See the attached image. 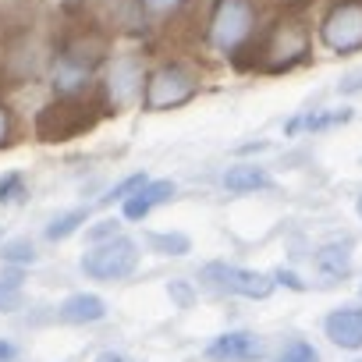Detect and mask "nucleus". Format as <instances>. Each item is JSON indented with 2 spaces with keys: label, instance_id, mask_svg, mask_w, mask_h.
<instances>
[{
  "label": "nucleus",
  "instance_id": "1",
  "mask_svg": "<svg viewBox=\"0 0 362 362\" xmlns=\"http://www.w3.org/2000/svg\"><path fill=\"white\" fill-rule=\"evenodd\" d=\"M78 267H82L89 277H96V281H124V277H132L135 267H139V245H135L132 238H124V235H114V238H107V242H96V245L82 256Z\"/></svg>",
  "mask_w": 362,
  "mask_h": 362
},
{
  "label": "nucleus",
  "instance_id": "2",
  "mask_svg": "<svg viewBox=\"0 0 362 362\" xmlns=\"http://www.w3.org/2000/svg\"><path fill=\"white\" fill-rule=\"evenodd\" d=\"M256 25L252 0H217L214 18H210V43L224 54L238 50Z\"/></svg>",
  "mask_w": 362,
  "mask_h": 362
},
{
  "label": "nucleus",
  "instance_id": "3",
  "mask_svg": "<svg viewBox=\"0 0 362 362\" xmlns=\"http://www.w3.org/2000/svg\"><path fill=\"white\" fill-rule=\"evenodd\" d=\"M203 281L214 291L224 295H242V298H270L274 295V281L259 270H245V267H231V263H206L203 267Z\"/></svg>",
  "mask_w": 362,
  "mask_h": 362
},
{
  "label": "nucleus",
  "instance_id": "4",
  "mask_svg": "<svg viewBox=\"0 0 362 362\" xmlns=\"http://www.w3.org/2000/svg\"><path fill=\"white\" fill-rule=\"evenodd\" d=\"M199 82L181 68V64H167L160 71L149 75L146 82V107L149 110H170V107H181L196 96Z\"/></svg>",
  "mask_w": 362,
  "mask_h": 362
},
{
  "label": "nucleus",
  "instance_id": "5",
  "mask_svg": "<svg viewBox=\"0 0 362 362\" xmlns=\"http://www.w3.org/2000/svg\"><path fill=\"white\" fill-rule=\"evenodd\" d=\"M320 36H323L327 50H334V54L362 50V4L358 0H344V4H337L323 18Z\"/></svg>",
  "mask_w": 362,
  "mask_h": 362
},
{
  "label": "nucleus",
  "instance_id": "6",
  "mask_svg": "<svg viewBox=\"0 0 362 362\" xmlns=\"http://www.w3.org/2000/svg\"><path fill=\"white\" fill-rule=\"evenodd\" d=\"M259 355H263V341L249 330H228L214 337L206 348V358L214 362H256Z\"/></svg>",
  "mask_w": 362,
  "mask_h": 362
},
{
  "label": "nucleus",
  "instance_id": "7",
  "mask_svg": "<svg viewBox=\"0 0 362 362\" xmlns=\"http://www.w3.org/2000/svg\"><path fill=\"white\" fill-rule=\"evenodd\" d=\"M174 192H177V189H174V181H167V177H160V181H146V185H142L135 196L124 199L121 214H124V221H146L156 206L170 203Z\"/></svg>",
  "mask_w": 362,
  "mask_h": 362
},
{
  "label": "nucleus",
  "instance_id": "8",
  "mask_svg": "<svg viewBox=\"0 0 362 362\" xmlns=\"http://www.w3.org/2000/svg\"><path fill=\"white\" fill-rule=\"evenodd\" d=\"M323 330H327V337H330L337 348H348V351L362 348V309H355V305L334 309V313L323 320Z\"/></svg>",
  "mask_w": 362,
  "mask_h": 362
},
{
  "label": "nucleus",
  "instance_id": "9",
  "mask_svg": "<svg viewBox=\"0 0 362 362\" xmlns=\"http://www.w3.org/2000/svg\"><path fill=\"white\" fill-rule=\"evenodd\" d=\"M139 93H142V64H139L135 57L114 61V71H110V100H114L117 107H128Z\"/></svg>",
  "mask_w": 362,
  "mask_h": 362
},
{
  "label": "nucleus",
  "instance_id": "10",
  "mask_svg": "<svg viewBox=\"0 0 362 362\" xmlns=\"http://www.w3.org/2000/svg\"><path fill=\"white\" fill-rule=\"evenodd\" d=\"M107 316V302L93 291H78V295H68L61 302V320L64 323H100Z\"/></svg>",
  "mask_w": 362,
  "mask_h": 362
},
{
  "label": "nucleus",
  "instance_id": "11",
  "mask_svg": "<svg viewBox=\"0 0 362 362\" xmlns=\"http://www.w3.org/2000/svg\"><path fill=\"white\" fill-rule=\"evenodd\" d=\"M224 189L238 192V196L256 192V189H270V174L256 163H235V167L224 170Z\"/></svg>",
  "mask_w": 362,
  "mask_h": 362
},
{
  "label": "nucleus",
  "instance_id": "12",
  "mask_svg": "<svg viewBox=\"0 0 362 362\" xmlns=\"http://www.w3.org/2000/svg\"><path fill=\"white\" fill-rule=\"evenodd\" d=\"M316 267L327 277H344L351 270V242H330L316 252Z\"/></svg>",
  "mask_w": 362,
  "mask_h": 362
},
{
  "label": "nucleus",
  "instance_id": "13",
  "mask_svg": "<svg viewBox=\"0 0 362 362\" xmlns=\"http://www.w3.org/2000/svg\"><path fill=\"white\" fill-rule=\"evenodd\" d=\"M348 121H351V110H327V114L291 117V121L284 124V132H288V135H295L298 128H305V132H327V128H334V124H348Z\"/></svg>",
  "mask_w": 362,
  "mask_h": 362
},
{
  "label": "nucleus",
  "instance_id": "14",
  "mask_svg": "<svg viewBox=\"0 0 362 362\" xmlns=\"http://www.w3.org/2000/svg\"><path fill=\"white\" fill-rule=\"evenodd\" d=\"M149 249L160 256H189L192 252V238L181 231H149Z\"/></svg>",
  "mask_w": 362,
  "mask_h": 362
},
{
  "label": "nucleus",
  "instance_id": "15",
  "mask_svg": "<svg viewBox=\"0 0 362 362\" xmlns=\"http://www.w3.org/2000/svg\"><path fill=\"white\" fill-rule=\"evenodd\" d=\"M86 221H89V210H68V214H57V217L47 224L43 235H47L50 242H64V238H71Z\"/></svg>",
  "mask_w": 362,
  "mask_h": 362
},
{
  "label": "nucleus",
  "instance_id": "16",
  "mask_svg": "<svg viewBox=\"0 0 362 362\" xmlns=\"http://www.w3.org/2000/svg\"><path fill=\"white\" fill-rule=\"evenodd\" d=\"M146 181H149V177H146L142 170H139V174H128V177L121 181V185H114V189H110V192L103 196V203H124L128 196H135V192H139V189L146 185Z\"/></svg>",
  "mask_w": 362,
  "mask_h": 362
},
{
  "label": "nucleus",
  "instance_id": "17",
  "mask_svg": "<svg viewBox=\"0 0 362 362\" xmlns=\"http://www.w3.org/2000/svg\"><path fill=\"white\" fill-rule=\"evenodd\" d=\"M281 362H320V351L309 344V341H302V337H295L284 351H281Z\"/></svg>",
  "mask_w": 362,
  "mask_h": 362
},
{
  "label": "nucleus",
  "instance_id": "18",
  "mask_svg": "<svg viewBox=\"0 0 362 362\" xmlns=\"http://www.w3.org/2000/svg\"><path fill=\"white\" fill-rule=\"evenodd\" d=\"M0 259H4V263H18V267H33L36 252H33L29 242H11L8 249H0Z\"/></svg>",
  "mask_w": 362,
  "mask_h": 362
},
{
  "label": "nucleus",
  "instance_id": "19",
  "mask_svg": "<svg viewBox=\"0 0 362 362\" xmlns=\"http://www.w3.org/2000/svg\"><path fill=\"white\" fill-rule=\"evenodd\" d=\"M18 196H25V177L18 170H11V174L0 177V203H11Z\"/></svg>",
  "mask_w": 362,
  "mask_h": 362
},
{
  "label": "nucleus",
  "instance_id": "20",
  "mask_svg": "<svg viewBox=\"0 0 362 362\" xmlns=\"http://www.w3.org/2000/svg\"><path fill=\"white\" fill-rule=\"evenodd\" d=\"M22 309V284L0 281V313H15Z\"/></svg>",
  "mask_w": 362,
  "mask_h": 362
},
{
  "label": "nucleus",
  "instance_id": "21",
  "mask_svg": "<svg viewBox=\"0 0 362 362\" xmlns=\"http://www.w3.org/2000/svg\"><path fill=\"white\" fill-rule=\"evenodd\" d=\"M117 228H121L117 221H100L96 228H89V231H86V238H89V242H107V238H114V235H117Z\"/></svg>",
  "mask_w": 362,
  "mask_h": 362
},
{
  "label": "nucleus",
  "instance_id": "22",
  "mask_svg": "<svg viewBox=\"0 0 362 362\" xmlns=\"http://www.w3.org/2000/svg\"><path fill=\"white\" fill-rule=\"evenodd\" d=\"M181 4H185V0H142V8L153 11V15H167V11H174Z\"/></svg>",
  "mask_w": 362,
  "mask_h": 362
},
{
  "label": "nucleus",
  "instance_id": "23",
  "mask_svg": "<svg viewBox=\"0 0 362 362\" xmlns=\"http://www.w3.org/2000/svg\"><path fill=\"white\" fill-rule=\"evenodd\" d=\"M274 281H281V284H288L291 291H305V281H302L298 274H291V270H277V274H274Z\"/></svg>",
  "mask_w": 362,
  "mask_h": 362
},
{
  "label": "nucleus",
  "instance_id": "24",
  "mask_svg": "<svg viewBox=\"0 0 362 362\" xmlns=\"http://www.w3.org/2000/svg\"><path fill=\"white\" fill-rule=\"evenodd\" d=\"M170 295H174L181 305H189V302H192V291H189V284H181V281H170Z\"/></svg>",
  "mask_w": 362,
  "mask_h": 362
},
{
  "label": "nucleus",
  "instance_id": "25",
  "mask_svg": "<svg viewBox=\"0 0 362 362\" xmlns=\"http://www.w3.org/2000/svg\"><path fill=\"white\" fill-rule=\"evenodd\" d=\"M96 362H135V358H132V355H124V351L107 348V351H100V355H96Z\"/></svg>",
  "mask_w": 362,
  "mask_h": 362
},
{
  "label": "nucleus",
  "instance_id": "26",
  "mask_svg": "<svg viewBox=\"0 0 362 362\" xmlns=\"http://www.w3.org/2000/svg\"><path fill=\"white\" fill-rule=\"evenodd\" d=\"M18 358V348L11 341H0V362H15Z\"/></svg>",
  "mask_w": 362,
  "mask_h": 362
},
{
  "label": "nucleus",
  "instance_id": "27",
  "mask_svg": "<svg viewBox=\"0 0 362 362\" xmlns=\"http://www.w3.org/2000/svg\"><path fill=\"white\" fill-rule=\"evenodd\" d=\"M341 89H344V93H355V89H362V75H351V78H348Z\"/></svg>",
  "mask_w": 362,
  "mask_h": 362
},
{
  "label": "nucleus",
  "instance_id": "28",
  "mask_svg": "<svg viewBox=\"0 0 362 362\" xmlns=\"http://www.w3.org/2000/svg\"><path fill=\"white\" fill-rule=\"evenodd\" d=\"M8 128H11V124H8V110H4V107H0V142H4V139H8Z\"/></svg>",
  "mask_w": 362,
  "mask_h": 362
},
{
  "label": "nucleus",
  "instance_id": "29",
  "mask_svg": "<svg viewBox=\"0 0 362 362\" xmlns=\"http://www.w3.org/2000/svg\"><path fill=\"white\" fill-rule=\"evenodd\" d=\"M358 217H362V196H358Z\"/></svg>",
  "mask_w": 362,
  "mask_h": 362
}]
</instances>
